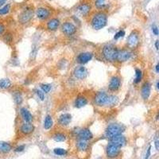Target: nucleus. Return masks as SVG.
<instances>
[{
    "label": "nucleus",
    "instance_id": "f257e3e1",
    "mask_svg": "<svg viewBox=\"0 0 159 159\" xmlns=\"http://www.w3.org/2000/svg\"><path fill=\"white\" fill-rule=\"evenodd\" d=\"M91 24L93 29L96 30L103 29L107 24V15L104 12H97L91 18Z\"/></svg>",
    "mask_w": 159,
    "mask_h": 159
},
{
    "label": "nucleus",
    "instance_id": "f03ea898",
    "mask_svg": "<svg viewBox=\"0 0 159 159\" xmlns=\"http://www.w3.org/2000/svg\"><path fill=\"white\" fill-rule=\"evenodd\" d=\"M118 49L113 45H106L102 48V55L104 59L109 62L116 61Z\"/></svg>",
    "mask_w": 159,
    "mask_h": 159
},
{
    "label": "nucleus",
    "instance_id": "7ed1b4c3",
    "mask_svg": "<svg viewBox=\"0 0 159 159\" xmlns=\"http://www.w3.org/2000/svg\"><path fill=\"white\" fill-rule=\"evenodd\" d=\"M124 131V126L118 123H111L108 125V126L106 129L105 134L107 138H111L115 136L120 135Z\"/></svg>",
    "mask_w": 159,
    "mask_h": 159
},
{
    "label": "nucleus",
    "instance_id": "20e7f679",
    "mask_svg": "<svg viewBox=\"0 0 159 159\" xmlns=\"http://www.w3.org/2000/svg\"><path fill=\"white\" fill-rule=\"evenodd\" d=\"M109 99V95H107L105 91H99L95 94L94 97V102L95 104L98 107H103L107 106Z\"/></svg>",
    "mask_w": 159,
    "mask_h": 159
},
{
    "label": "nucleus",
    "instance_id": "39448f33",
    "mask_svg": "<svg viewBox=\"0 0 159 159\" xmlns=\"http://www.w3.org/2000/svg\"><path fill=\"white\" fill-rule=\"evenodd\" d=\"M77 30V28L73 23L69 21H65L61 25V31L65 36H72L75 34Z\"/></svg>",
    "mask_w": 159,
    "mask_h": 159
},
{
    "label": "nucleus",
    "instance_id": "423d86ee",
    "mask_svg": "<svg viewBox=\"0 0 159 159\" xmlns=\"http://www.w3.org/2000/svg\"><path fill=\"white\" fill-rule=\"evenodd\" d=\"M120 153V147L114 144L109 142L106 148V153L109 158H115Z\"/></svg>",
    "mask_w": 159,
    "mask_h": 159
},
{
    "label": "nucleus",
    "instance_id": "0eeeda50",
    "mask_svg": "<svg viewBox=\"0 0 159 159\" xmlns=\"http://www.w3.org/2000/svg\"><path fill=\"white\" fill-rule=\"evenodd\" d=\"M139 43V35L137 31H133L127 37V45L130 48H134Z\"/></svg>",
    "mask_w": 159,
    "mask_h": 159
},
{
    "label": "nucleus",
    "instance_id": "6e6552de",
    "mask_svg": "<svg viewBox=\"0 0 159 159\" xmlns=\"http://www.w3.org/2000/svg\"><path fill=\"white\" fill-rule=\"evenodd\" d=\"M131 52L128 50V49H126V48H124V49H118L116 61L121 63L126 62V61H127V60H129L131 58Z\"/></svg>",
    "mask_w": 159,
    "mask_h": 159
},
{
    "label": "nucleus",
    "instance_id": "1a4fd4ad",
    "mask_svg": "<svg viewBox=\"0 0 159 159\" xmlns=\"http://www.w3.org/2000/svg\"><path fill=\"white\" fill-rule=\"evenodd\" d=\"M33 17V11L31 9H26L22 11L18 16V21L21 24H25L29 22Z\"/></svg>",
    "mask_w": 159,
    "mask_h": 159
},
{
    "label": "nucleus",
    "instance_id": "9d476101",
    "mask_svg": "<svg viewBox=\"0 0 159 159\" xmlns=\"http://www.w3.org/2000/svg\"><path fill=\"white\" fill-rule=\"evenodd\" d=\"M93 57L92 52H83L78 54L76 56V61L80 64H85L88 63Z\"/></svg>",
    "mask_w": 159,
    "mask_h": 159
},
{
    "label": "nucleus",
    "instance_id": "9b49d317",
    "mask_svg": "<svg viewBox=\"0 0 159 159\" xmlns=\"http://www.w3.org/2000/svg\"><path fill=\"white\" fill-rule=\"evenodd\" d=\"M121 87V79L119 76H114L111 78L108 84V89L111 91H118Z\"/></svg>",
    "mask_w": 159,
    "mask_h": 159
},
{
    "label": "nucleus",
    "instance_id": "f8f14e48",
    "mask_svg": "<svg viewBox=\"0 0 159 159\" xmlns=\"http://www.w3.org/2000/svg\"><path fill=\"white\" fill-rule=\"evenodd\" d=\"M73 74L76 79L83 80L87 76V70L84 66L79 65L77 67H76V68L74 69Z\"/></svg>",
    "mask_w": 159,
    "mask_h": 159
},
{
    "label": "nucleus",
    "instance_id": "ddd939ff",
    "mask_svg": "<svg viewBox=\"0 0 159 159\" xmlns=\"http://www.w3.org/2000/svg\"><path fill=\"white\" fill-rule=\"evenodd\" d=\"M34 126L32 124L31 122H24L20 126V132L24 135H28V134H32L34 131Z\"/></svg>",
    "mask_w": 159,
    "mask_h": 159
},
{
    "label": "nucleus",
    "instance_id": "4468645a",
    "mask_svg": "<svg viewBox=\"0 0 159 159\" xmlns=\"http://www.w3.org/2000/svg\"><path fill=\"white\" fill-rule=\"evenodd\" d=\"M150 89H151V85L149 82H145L142 84L141 87V95L144 100L149 99V95H150Z\"/></svg>",
    "mask_w": 159,
    "mask_h": 159
},
{
    "label": "nucleus",
    "instance_id": "2eb2a0df",
    "mask_svg": "<svg viewBox=\"0 0 159 159\" xmlns=\"http://www.w3.org/2000/svg\"><path fill=\"white\" fill-rule=\"evenodd\" d=\"M109 142L118 145V146H119V147L121 148L126 145V139L124 136H122V134H120V135L115 136V137H113V138H110V142Z\"/></svg>",
    "mask_w": 159,
    "mask_h": 159
},
{
    "label": "nucleus",
    "instance_id": "dca6fc26",
    "mask_svg": "<svg viewBox=\"0 0 159 159\" xmlns=\"http://www.w3.org/2000/svg\"><path fill=\"white\" fill-rule=\"evenodd\" d=\"M72 121V115L68 113H64V114H60L58 118V124L60 126H66L69 124Z\"/></svg>",
    "mask_w": 159,
    "mask_h": 159
},
{
    "label": "nucleus",
    "instance_id": "f3484780",
    "mask_svg": "<svg viewBox=\"0 0 159 159\" xmlns=\"http://www.w3.org/2000/svg\"><path fill=\"white\" fill-rule=\"evenodd\" d=\"M20 114H21V118L25 121V122H32L33 119V117L30 111L26 109L25 107H21L20 109Z\"/></svg>",
    "mask_w": 159,
    "mask_h": 159
},
{
    "label": "nucleus",
    "instance_id": "a211bd4d",
    "mask_svg": "<svg viewBox=\"0 0 159 159\" xmlns=\"http://www.w3.org/2000/svg\"><path fill=\"white\" fill-rule=\"evenodd\" d=\"M36 15L39 19L45 20L50 16V11L47 8L40 7L36 11Z\"/></svg>",
    "mask_w": 159,
    "mask_h": 159
},
{
    "label": "nucleus",
    "instance_id": "6ab92c4d",
    "mask_svg": "<svg viewBox=\"0 0 159 159\" xmlns=\"http://www.w3.org/2000/svg\"><path fill=\"white\" fill-rule=\"evenodd\" d=\"M92 133L91 132V130L87 128H84V129H82L79 131L78 133V137H79V139L81 140H85V141H88L91 138H92Z\"/></svg>",
    "mask_w": 159,
    "mask_h": 159
},
{
    "label": "nucleus",
    "instance_id": "aec40b11",
    "mask_svg": "<svg viewBox=\"0 0 159 159\" xmlns=\"http://www.w3.org/2000/svg\"><path fill=\"white\" fill-rule=\"evenodd\" d=\"M59 25H60V20L58 18L53 17L48 20L47 22V29L50 31H56V29H58Z\"/></svg>",
    "mask_w": 159,
    "mask_h": 159
},
{
    "label": "nucleus",
    "instance_id": "412c9836",
    "mask_svg": "<svg viewBox=\"0 0 159 159\" xmlns=\"http://www.w3.org/2000/svg\"><path fill=\"white\" fill-rule=\"evenodd\" d=\"M91 10V6L88 3H82L77 6V11L82 16H86L89 14Z\"/></svg>",
    "mask_w": 159,
    "mask_h": 159
},
{
    "label": "nucleus",
    "instance_id": "4be33fe9",
    "mask_svg": "<svg viewBox=\"0 0 159 159\" xmlns=\"http://www.w3.org/2000/svg\"><path fill=\"white\" fill-rule=\"evenodd\" d=\"M87 103H88V101L85 96L79 95L75 100V107H77V108H80V107H83L85 105H87Z\"/></svg>",
    "mask_w": 159,
    "mask_h": 159
},
{
    "label": "nucleus",
    "instance_id": "5701e85b",
    "mask_svg": "<svg viewBox=\"0 0 159 159\" xmlns=\"http://www.w3.org/2000/svg\"><path fill=\"white\" fill-rule=\"evenodd\" d=\"M12 85V83L10 79L8 78H3L0 80V89L6 90L9 89Z\"/></svg>",
    "mask_w": 159,
    "mask_h": 159
},
{
    "label": "nucleus",
    "instance_id": "b1692460",
    "mask_svg": "<svg viewBox=\"0 0 159 159\" xmlns=\"http://www.w3.org/2000/svg\"><path fill=\"white\" fill-rule=\"evenodd\" d=\"M12 149L10 143L6 142H0V153H7Z\"/></svg>",
    "mask_w": 159,
    "mask_h": 159
},
{
    "label": "nucleus",
    "instance_id": "393cba45",
    "mask_svg": "<svg viewBox=\"0 0 159 159\" xmlns=\"http://www.w3.org/2000/svg\"><path fill=\"white\" fill-rule=\"evenodd\" d=\"M76 146H77V149L80 151H86L88 149V143L85 140L80 139L76 143Z\"/></svg>",
    "mask_w": 159,
    "mask_h": 159
},
{
    "label": "nucleus",
    "instance_id": "a878e982",
    "mask_svg": "<svg viewBox=\"0 0 159 159\" xmlns=\"http://www.w3.org/2000/svg\"><path fill=\"white\" fill-rule=\"evenodd\" d=\"M52 125H53V121H52V117L49 114H48L45 116V121H44V128L45 130H49L52 126Z\"/></svg>",
    "mask_w": 159,
    "mask_h": 159
},
{
    "label": "nucleus",
    "instance_id": "bb28decb",
    "mask_svg": "<svg viewBox=\"0 0 159 159\" xmlns=\"http://www.w3.org/2000/svg\"><path fill=\"white\" fill-rule=\"evenodd\" d=\"M52 138L57 142H64L66 140V135L64 133H62V132H57L55 134H53Z\"/></svg>",
    "mask_w": 159,
    "mask_h": 159
},
{
    "label": "nucleus",
    "instance_id": "cd10ccee",
    "mask_svg": "<svg viewBox=\"0 0 159 159\" xmlns=\"http://www.w3.org/2000/svg\"><path fill=\"white\" fill-rule=\"evenodd\" d=\"M118 98L116 95H109V99H108V103H107V106L109 107H113V106H115V105L118 103Z\"/></svg>",
    "mask_w": 159,
    "mask_h": 159
},
{
    "label": "nucleus",
    "instance_id": "c85d7f7f",
    "mask_svg": "<svg viewBox=\"0 0 159 159\" xmlns=\"http://www.w3.org/2000/svg\"><path fill=\"white\" fill-rule=\"evenodd\" d=\"M95 6L99 10L104 9L107 6V0H95Z\"/></svg>",
    "mask_w": 159,
    "mask_h": 159
},
{
    "label": "nucleus",
    "instance_id": "c756f323",
    "mask_svg": "<svg viewBox=\"0 0 159 159\" xmlns=\"http://www.w3.org/2000/svg\"><path fill=\"white\" fill-rule=\"evenodd\" d=\"M14 102L17 105H20L22 101H23V99H22V95H21V93L20 91H15L14 93Z\"/></svg>",
    "mask_w": 159,
    "mask_h": 159
},
{
    "label": "nucleus",
    "instance_id": "7c9ffc66",
    "mask_svg": "<svg viewBox=\"0 0 159 159\" xmlns=\"http://www.w3.org/2000/svg\"><path fill=\"white\" fill-rule=\"evenodd\" d=\"M142 78V72L139 68H135V78H134V83H138Z\"/></svg>",
    "mask_w": 159,
    "mask_h": 159
},
{
    "label": "nucleus",
    "instance_id": "2f4dec72",
    "mask_svg": "<svg viewBox=\"0 0 159 159\" xmlns=\"http://www.w3.org/2000/svg\"><path fill=\"white\" fill-rule=\"evenodd\" d=\"M10 10V4H6L4 5L3 6L0 7V15H6L7 14Z\"/></svg>",
    "mask_w": 159,
    "mask_h": 159
},
{
    "label": "nucleus",
    "instance_id": "473e14b6",
    "mask_svg": "<svg viewBox=\"0 0 159 159\" xmlns=\"http://www.w3.org/2000/svg\"><path fill=\"white\" fill-rule=\"evenodd\" d=\"M3 41L6 43L10 44L13 41V35L10 33H6L3 35Z\"/></svg>",
    "mask_w": 159,
    "mask_h": 159
},
{
    "label": "nucleus",
    "instance_id": "72a5a7b5",
    "mask_svg": "<svg viewBox=\"0 0 159 159\" xmlns=\"http://www.w3.org/2000/svg\"><path fill=\"white\" fill-rule=\"evenodd\" d=\"M53 152L57 156L65 155L66 153H67V151L64 149H62V148H56V149H53Z\"/></svg>",
    "mask_w": 159,
    "mask_h": 159
},
{
    "label": "nucleus",
    "instance_id": "f704fd0d",
    "mask_svg": "<svg viewBox=\"0 0 159 159\" xmlns=\"http://www.w3.org/2000/svg\"><path fill=\"white\" fill-rule=\"evenodd\" d=\"M41 90H42L45 93H48V92L50 91L51 88H52V86H51V84H49V83H44V84H41Z\"/></svg>",
    "mask_w": 159,
    "mask_h": 159
},
{
    "label": "nucleus",
    "instance_id": "c9c22d12",
    "mask_svg": "<svg viewBox=\"0 0 159 159\" xmlns=\"http://www.w3.org/2000/svg\"><path fill=\"white\" fill-rule=\"evenodd\" d=\"M35 91H36V94L37 95V96H38V98L40 99H41V101L45 100V92L42 91V90H39V89H37L35 90Z\"/></svg>",
    "mask_w": 159,
    "mask_h": 159
},
{
    "label": "nucleus",
    "instance_id": "e433bc0d",
    "mask_svg": "<svg viewBox=\"0 0 159 159\" xmlns=\"http://www.w3.org/2000/svg\"><path fill=\"white\" fill-rule=\"evenodd\" d=\"M125 35V31L124 30H119V31L117 32L114 36V40H118V39L121 38V37H123Z\"/></svg>",
    "mask_w": 159,
    "mask_h": 159
},
{
    "label": "nucleus",
    "instance_id": "4c0bfd02",
    "mask_svg": "<svg viewBox=\"0 0 159 159\" xmlns=\"http://www.w3.org/2000/svg\"><path fill=\"white\" fill-rule=\"evenodd\" d=\"M152 31H153V34L156 35V36H157V35L159 34V29L158 28H157V25H153V26H152Z\"/></svg>",
    "mask_w": 159,
    "mask_h": 159
},
{
    "label": "nucleus",
    "instance_id": "58836bf2",
    "mask_svg": "<svg viewBox=\"0 0 159 159\" xmlns=\"http://www.w3.org/2000/svg\"><path fill=\"white\" fill-rule=\"evenodd\" d=\"M24 149H25V145H19V146H17V147H16L15 149H14V151L21 152V151H23Z\"/></svg>",
    "mask_w": 159,
    "mask_h": 159
},
{
    "label": "nucleus",
    "instance_id": "ea45409f",
    "mask_svg": "<svg viewBox=\"0 0 159 159\" xmlns=\"http://www.w3.org/2000/svg\"><path fill=\"white\" fill-rule=\"evenodd\" d=\"M5 25H3V24L0 23V35L3 34V33L5 32Z\"/></svg>",
    "mask_w": 159,
    "mask_h": 159
},
{
    "label": "nucleus",
    "instance_id": "a19ab883",
    "mask_svg": "<svg viewBox=\"0 0 159 159\" xmlns=\"http://www.w3.org/2000/svg\"><path fill=\"white\" fill-rule=\"evenodd\" d=\"M150 149H151V146H149L147 149V152H146V154H145V159H148L149 157V155H150Z\"/></svg>",
    "mask_w": 159,
    "mask_h": 159
},
{
    "label": "nucleus",
    "instance_id": "79ce46f5",
    "mask_svg": "<svg viewBox=\"0 0 159 159\" xmlns=\"http://www.w3.org/2000/svg\"><path fill=\"white\" fill-rule=\"evenodd\" d=\"M154 145H155L156 149L159 151V141H155V142H154Z\"/></svg>",
    "mask_w": 159,
    "mask_h": 159
},
{
    "label": "nucleus",
    "instance_id": "37998d69",
    "mask_svg": "<svg viewBox=\"0 0 159 159\" xmlns=\"http://www.w3.org/2000/svg\"><path fill=\"white\" fill-rule=\"evenodd\" d=\"M6 0H0V6H1V7L5 5V3H6Z\"/></svg>",
    "mask_w": 159,
    "mask_h": 159
},
{
    "label": "nucleus",
    "instance_id": "c03bdc74",
    "mask_svg": "<svg viewBox=\"0 0 159 159\" xmlns=\"http://www.w3.org/2000/svg\"><path fill=\"white\" fill-rule=\"evenodd\" d=\"M154 45H155L156 49H158V48H159V41H156L155 44H154Z\"/></svg>",
    "mask_w": 159,
    "mask_h": 159
},
{
    "label": "nucleus",
    "instance_id": "a18cd8bd",
    "mask_svg": "<svg viewBox=\"0 0 159 159\" xmlns=\"http://www.w3.org/2000/svg\"><path fill=\"white\" fill-rule=\"evenodd\" d=\"M155 69H156V71H157V72H159V63H157V65H156Z\"/></svg>",
    "mask_w": 159,
    "mask_h": 159
},
{
    "label": "nucleus",
    "instance_id": "49530a36",
    "mask_svg": "<svg viewBox=\"0 0 159 159\" xmlns=\"http://www.w3.org/2000/svg\"><path fill=\"white\" fill-rule=\"evenodd\" d=\"M156 118H157V119H159V112L157 113V116H156Z\"/></svg>",
    "mask_w": 159,
    "mask_h": 159
},
{
    "label": "nucleus",
    "instance_id": "de8ad7c7",
    "mask_svg": "<svg viewBox=\"0 0 159 159\" xmlns=\"http://www.w3.org/2000/svg\"><path fill=\"white\" fill-rule=\"evenodd\" d=\"M157 89L159 90V81L157 83Z\"/></svg>",
    "mask_w": 159,
    "mask_h": 159
}]
</instances>
